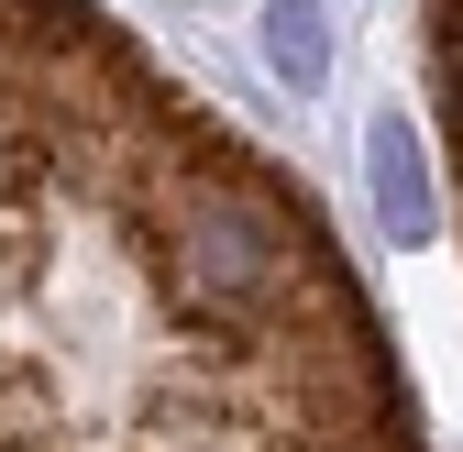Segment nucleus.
I'll list each match as a JSON object with an SVG mask.
<instances>
[{"mask_svg": "<svg viewBox=\"0 0 463 452\" xmlns=\"http://www.w3.org/2000/svg\"><path fill=\"white\" fill-rule=\"evenodd\" d=\"M0 452H430L320 199L89 0H0Z\"/></svg>", "mask_w": 463, "mask_h": 452, "instance_id": "nucleus-1", "label": "nucleus"}, {"mask_svg": "<svg viewBox=\"0 0 463 452\" xmlns=\"http://www.w3.org/2000/svg\"><path fill=\"white\" fill-rule=\"evenodd\" d=\"M375 188H386V232H397V243H430V188H420L409 122H375Z\"/></svg>", "mask_w": 463, "mask_h": 452, "instance_id": "nucleus-2", "label": "nucleus"}, {"mask_svg": "<svg viewBox=\"0 0 463 452\" xmlns=\"http://www.w3.org/2000/svg\"><path fill=\"white\" fill-rule=\"evenodd\" d=\"M430 89H441V144H452V188H463V0H430Z\"/></svg>", "mask_w": 463, "mask_h": 452, "instance_id": "nucleus-3", "label": "nucleus"}, {"mask_svg": "<svg viewBox=\"0 0 463 452\" xmlns=\"http://www.w3.org/2000/svg\"><path fill=\"white\" fill-rule=\"evenodd\" d=\"M265 44H276L287 89H320V78H331V44H320V0H265Z\"/></svg>", "mask_w": 463, "mask_h": 452, "instance_id": "nucleus-4", "label": "nucleus"}]
</instances>
